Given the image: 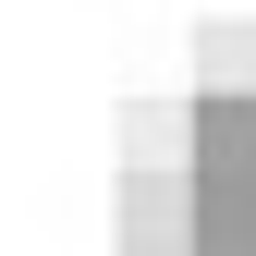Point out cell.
<instances>
[{"label":"cell","mask_w":256,"mask_h":256,"mask_svg":"<svg viewBox=\"0 0 256 256\" xmlns=\"http://www.w3.org/2000/svg\"><path fill=\"white\" fill-rule=\"evenodd\" d=\"M196 110L208 98H134L122 110V171H183L196 158Z\"/></svg>","instance_id":"obj_1"},{"label":"cell","mask_w":256,"mask_h":256,"mask_svg":"<svg viewBox=\"0 0 256 256\" xmlns=\"http://www.w3.org/2000/svg\"><path fill=\"white\" fill-rule=\"evenodd\" d=\"M196 98H256V24H196Z\"/></svg>","instance_id":"obj_2"}]
</instances>
